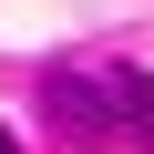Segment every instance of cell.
<instances>
[{
  "mask_svg": "<svg viewBox=\"0 0 154 154\" xmlns=\"http://www.w3.org/2000/svg\"><path fill=\"white\" fill-rule=\"evenodd\" d=\"M113 103H123V144H154V82L134 62H113Z\"/></svg>",
  "mask_w": 154,
  "mask_h": 154,
  "instance_id": "2",
  "label": "cell"
},
{
  "mask_svg": "<svg viewBox=\"0 0 154 154\" xmlns=\"http://www.w3.org/2000/svg\"><path fill=\"white\" fill-rule=\"evenodd\" d=\"M0 154H21V144H11V134H0Z\"/></svg>",
  "mask_w": 154,
  "mask_h": 154,
  "instance_id": "3",
  "label": "cell"
},
{
  "mask_svg": "<svg viewBox=\"0 0 154 154\" xmlns=\"http://www.w3.org/2000/svg\"><path fill=\"white\" fill-rule=\"evenodd\" d=\"M41 113H51V134L62 144H82V154H103V144H123V103H113V62H51L41 72Z\"/></svg>",
  "mask_w": 154,
  "mask_h": 154,
  "instance_id": "1",
  "label": "cell"
}]
</instances>
